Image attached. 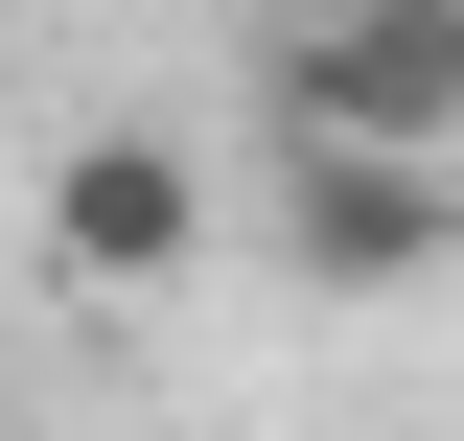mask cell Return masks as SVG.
I'll return each instance as SVG.
<instances>
[{"label": "cell", "instance_id": "cell-1", "mask_svg": "<svg viewBox=\"0 0 464 441\" xmlns=\"http://www.w3.org/2000/svg\"><path fill=\"white\" fill-rule=\"evenodd\" d=\"M279 140H372V163H464V0H302L256 47Z\"/></svg>", "mask_w": 464, "mask_h": 441}, {"label": "cell", "instance_id": "cell-2", "mask_svg": "<svg viewBox=\"0 0 464 441\" xmlns=\"http://www.w3.org/2000/svg\"><path fill=\"white\" fill-rule=\"evenodd\" d=\"M279 279H302V302H395V279H464V163L279 140Z\"/></svg>", "mask_w": 464, "mask_h": 441}, {"label": "cell", "instance_id": "cell-3", "mask_svg": "<svg viewBox=\"0 0 464 441\" xmlns=\"http://www.w3.org/2000/svg\"><path fill=\"white\" fill-rule=\"evenodd\" d=\"M209 256V163H186L163 116H93L47 163V279H93V302H163V279Z\"/></svg>", "mask_w": 464, "mask_h": 441}, {"label": "cell", "instance_id": "cell-4", "mask_svg": "<svg viewBox=\"0 0 464 441\" xmlns=\"http://www.w3.org/2000/svg\"><path fill=\"white\" fill-rule=\"evenodd\" d=\"M0 441H24V418H0Z\"/></svg>", "mask_w": 464, "mask_h": 441}]
</instances>
